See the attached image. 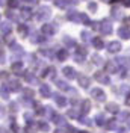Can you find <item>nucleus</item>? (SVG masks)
Returning a JSON list of instances; mask_svg holds the SVG:
<instances>
[{"label": "nucleus", "mask_w": 130, "mask_h": 133, "mask_svg": "<svg viewBox=\"0 0 130 133\" xmlns=\"http://www.w3.org/2000/svg\"><path fill=\"white\" fill-rule=\"evenodd\" d=\"M36 20H40V21H47L50 17H51V9L50 8H46V6H41L38 11H36Z\"/></svg>", "instance_id": "obj_1"}, {"label": "nucleus", "mask_w": 130, "mask_h": 133, "mask_svg": "<svg viewBox=\"0 0 130 133\" xmlns=\"http://www.w3.org/2000/svg\"><path fill=\"white\" fill-rule=\"evenodd\" d=\"M112 30H114V27H112L110 21H107V20H101L100 21V32L103 35H110Z\"/></svg>", "instance_id": "obj_2"}, {"label": "nucleus", "mask_w": 130, "mask_h": 133, "mask_svg": "<svg viewBox=\"0 0 130 133\" xmlns=\"http://www.w3.org/2000/svg\"><path fill=\"white\" fill-rule=\"evenodd\" d=\"M67 18H68L70 21H73V23H80L82 14L80 12H77L76 9H70V11L67 12Z\"/></svg>", "instance_id": "obj_3"}, {"label": "nucleus", "mask_w": 130, "mask_h": 133, "mask_svg": "<svg viewBox=\"0 0 130 133\" xmlns=\"http://www.w3.org/2000/svg\"><path fill=\"white\" fill-rule=\"evenodd\" d=\"M94 79H95L97 82L103 83V85H109V83H110V79H109L107 73H103V71H97V73L94 74Z\"/></svg>", "instance_id": "obj_4"}, {"label": "nucleus", "mask_w": 130, "mask_h": 133, "mask_svg": "<svg viewBox=\"0 0 130 133\" xmlns=\"http://www.w3.org/2000/svg\"><path fill=\"white\" fill-rule=\"evenodd\" d=\"M91 95H92V98H95L97 101H105L106 100V94L103 89H100V88H94L92 91H91Z\"/></svg>", "instance_id": "obj_5"}, {"label": "nucleus", "mask_w": 130, "mask_h": 133, "mask_svg": "<svg viewBox=\"0 0 130 133\" xmlns=\"http://www.w3.org/2000/svg\"><path fill=\"white\" fill-rule=\"evenodd\" d=\"M41 32H42V33H46L47 36H53V35L56 33V27H55L53 24H50V23H46V24L42 26Z\"/></svg>", "instance_id": "obj_6"}, {"label": "nucleus", "mask_w": 130, "mask_h": 133, "mask_svg": "<svg viewBox=\"0 0 130 133\" xmlns=\"http://www.w3.org/2000/svg\"><path fill=\"white\" fill-rule=\"evenodd\" d=\"M121 42L120 41H110L109 44H107V51L109 53H118L120 50H121Z\"/></svg>", "instance_id": "obj_7"}, {"label": "nucleus", "mask_w": 130, "mask_h": 133, "mask_svg": "<svg viewBox=\"0 0 130 133\" xmlns=\"http://www.w3.org/2000/svg\"><path fill=\"white\" fill-rule=\"evenodd\" d=\"M62 73H64V76L67 77V79H70V80H73V79H76V77H77L76 70H74V68H71V66H65L64 70H62Z\"/></svg>", "instance_id": "obj_8"}, {"label": "nucleus", "mask_w": 130, "mask_h": 133, "mask_svg": "<svg viewBox=\"0 0 130 133\" xmlns=\"http://www.w3.org/2000/svg\"><path fill=\"white\" fill-rule=\"evenodd\" d=\"M118 36H120L121 39H130V29L127 26H121V27L118 29Z\"/></svg>", "instance_id": "obj_9"}, {"label": "nucleus", "mask_w": 130, "mask_h": 133, "mask_svg": "<svg viewBox=\"0 0 130 133\" xmlns=\"http://www.w3.org/2000/svg\"><path fill=\"white\" fill-rule=\"evenodd\" d=\"M8 88L9 91H21V83L18 82V80H15V79H12V80H8Z\"/></svg>", "instance_id": "obj_10"}, {"label": "nucleus", "mask_w": 130, "mask_h": 133, "mask_svg": "<svg viewBox=\"0 0 130 133\" xmlns=\"http://www.w3.org/2000/svg\"><path fill=\"white\" fill-rule=\"evenodd\" d=\"M40 94H41V97H44V98L51 97V89H50L49 85H41L40 86Z\"/></svg>", "instance_id": "obj_11"}, {"label": "nucleus", "mask_w": 130, "mask_h": 133, "mask_svg": "<svg viewBox=\"0 0 130 133\" xmlns=\"http://www.w3.org/2000/svg\"><path fill=\"white\" fill-rule=\"evenodd\" d=\"M0 30H2V35L5 36V35L11 33V30H12V26H11V23H9V21H2V24H0Z\"/></svg>", "instance_id": "obj_12"}, {"label": "nucleus", "mask_w": 130, "mask_h": 133, "mask_svg": "<svg viewBox=\"0 0 130 133\" xmlns=\"http://www.w3.org/2000/svg\"><path fill=\"white\" fill-rule=\"evenodd\" d=\"M42 77H44V79H53V77H55V76H56V70H55V68H53V66H49V68H46V70H44V71H42Z\"/></svg>", "instance_id": "obj_13"}, {"label": "nucleus", "mask_w": 130, "mask_h": 133, "mask_svg": "<svg viewBox=\"0 0 130 133\" xmlns=\"http://www.w3.org/2000/svg\"><path fill=\"white\" fill-rule=\"evenodd\" d=\"M46 33H40V32H33V35L30 36V41L32 42H42L46 39Z\"/></svg>", "instance_id": "obj_14"}, {"label": "nucleus", "mask_w": 130, "mask_h": 133, "mask_svg": "<svg viewBox=\"0 0 130 133\" xmlns=\"http://www.w3.org/2000/svg\"><path fill=\"white\" fill-rule=\"evenodd\" d=\"M11 70H12V73H15V74H23V64L21 62H14L12 66H11Z\"/></svg>", "instance_id": "obj_15"}, {"label": "nucleus", "mask_w": 130, "mask_h": 133, "mask_svg": "<svg viewBox=\"0 0 130 133\" xmlns=\"http://www.w3.org/2000/svg\"><path fill=\"white\" fill-rule=\"evenodd\" d=\"M106 110H107L109 114H118V112H120V106L115 104V103H107V104H106Z\"/></svg>", "instance_id": "obj_16"}, {"label": "nucleus", "mask_w": 130, "mask_h": 133, "mask_svg": "<svg viewBox=\"0 0 130 133\" xmlns=\"http://www.w3.org/2000/svg\"><path fill=\"white\" fill-rule=\"evenodd\" d=\"M79 85H80L82 88H89V85H91V82H89V77H86V76H79Z\"/></svg>", "instance_id": "obj_17"}, {"label": "nucleus", "mask_w": 130, "mask_h": 133, "mask_svg": "<svg viewBox=\"0 0 130 133\" xmlns=\"http://www.w3.org/2000/svg\"><path fill=\"white\" fill-rule=\"evenodd\" d=\"M32 9L30 8H23L21 9V18H23V20H30V18H32Z\"/></svg>", "instance_id": "obj_18"}, {"label": "nucleus", "mask_w": 130, "mask_h": 133, "mask_svg": "<svg viewBox=\"0 0 130 133\" xmlns=\"http://www.w3.org/2000/svg\"><path fill=\"white\" fill-rule=\"evenodd\" d=\"M56 59L57 61H61V62H64L65 59H68V51H67V50H59V51H57L56 53Z\"/></svg>", "instance_id": "obj_19"}, {"label": "nucleus", "mask_w": 130, "mask_h": 133, "mask_svg": "<svg viewBox=\"0 0 130 133\" xmlns=\"http://www.w3.org/2000/svg\"><path fill=\"white\" fill-rule=\"evenodd\" d=\"M80 106H82V108H80L82 112H83L85 115H86V114L91 110V103H89V100H83V101L80 103Z\"/></svg>", "instance_id": "obj_20"}, {"label": "nucleus", "mask_w": 130, "mask_h": 133, "mask_svg": "<svg viewBox=\"0 0 130 133\" xmlns=\"http://www.w3.org/2000/svg\"><path fill=\"white\" fill-rule=\"evenodd\" d=\"M17 30H18V33H20V36H23V38H26L27 33H29V29H27V26L26 24H18Z\"/></svg>", "instance_id": "obj_21"}, {"label": "nucleus", "mask_w": 130, "mask_h": 133, "mask_svg": "<svg viewBox=\"0 0 130 133\" xmlns=\"http://www.w3.org/2000/svg\"><path fill=\"white\" fill-rule=\"evenodd\" d=\"M24 80L27 83H36L38 80H36V76L33 74V73H30V71H27L24 74Z\"/></svg>", "instance_id": "obj_22"}, {"label": "nucleus", "mask_w": 130, "mask_h": 133, "mask_svg": "<svg viewBox=\"0 0 130 133\" xmlns=\"http://www.w3.org/2000/svg\"><path fill=\"white\" fill-rule=\"evenodd\" d=\"M55 101H56V104L59 108H65V106H67V100H65V97H62V95H55Z\"/></svg>", "instance_id": "obj_23"}, {"label": "nucleus", "mask_w": 130, "mask_h": 133, "mask_svg": "<svg viewBox=\"0 0 130 133\" xmlns=\"http://www.w3.org/2000/svg\"><path fill=\"white\" fill-rule=\"evenodd\" d=\"M51 119H53V123H56V124L61 125V127L67 125V123H65V119H64V116H61V115H56V114H55V116H53Z\"/></svg>", "instance_id": "obj_24"}, {"label": "nucleus", "mask_w": 130, "mask_h": 133, "mask_svg": "<svg viewBox=\"0 0 130 133\" xmlns=\"http://www.w3.org/2000/svg\"><path fill=\"white\" fill-rule=\"evenodd\" d=\"M9 47H11V50L15 53L17 56H23V53H24V51H23V49H21L18 44H15V42H14V44H12V45H9Z\"/></svg>", "instance_id": "obj_25"}, {"label": "nucleus", "mask_w": 130, "mask_h": 133, "mask_svg": "<svg viewBox=\"0 0 130 133\" xmlns=\"http://www.w3.org/2000/svg\"><path fill=\"white\" fill-rule=\"evenodd\" d=\"M106 129H107V130H118V123H116V119L107 121V123H106Z\"/></svg>", "instance_id": "obj_26"}, {"label": "nucleus", "mask_w": 130, "mask_h": 133, "mask_svg": "<svg viewBox=\"0 0 130 133\" xmlns=\"http://www.w3.org/2000/svg\"><path fill=\"white\" fill-rule=\"evenodd\" d=\"M56 86L61 89V91H70V86H68V83L64 82V80H56Z\"/></svg>", "instance_id": "obj_27"}, {"label": "nucleus", "mask_w": 130, "mask_h": 133, "mask_svg": "<svg viewBox=\"0 0 130 133\" xmlns=\"http://www.w3.org/2000/svg\"><path fill=\"white\" fill-rule=\"evenodd\" d=\"M92 44H94V47H95L97 50H101L103 47H105V42H103L101 38H94V39H92Z\"/></svg>", "instance_id": "obj_28"}, {"label": "nucleus", "mask_w": 130, "mask_h": 133, "mask_svg": "<svg viewBox=\"0 0 130 133\" xmlns=\"http://www.w3.org/2000/svg\"><path fill=\"white\" fill-rule=\"evenodd\" d=\"M23 98H26V100H33V91H32V89L24 88V89H23Z\"/></svg>", "instance_id": "obj_29"}, {"label": "nucleus", "mask_w": 130, "mask_h": 133, "mask_svg": "<svg viewBox=\"0 0 130 133\" xmlns=\"http://www.w3.org/2000/svg\"><path fill=\"white\" fill-rule=\"evenodd\" d=\"M53 2H55V5H56L57 8H61V9L67 8V6L70 5V2H68V0H53Z\"/></svg>", "instance_id": "obj_30"}, {"label": "nucleus", "mask_w": 130, "mask_h": 133, "mask_svg": "<svg viewBox=\"0 0 130 133\" xmlns=\"http://www.w3.org/2000/svg\"><path fill=\"white\" fill-rule=\"evenodd\" d=\"M106 70H107V73H110V74H114V73H116V65H115L114 62H107L106 64Z\"/></svg>", "instance_id": "obj_31"}, {"label": "nucleus", "mask_w": 130, "mask_h": 133, "mask_svg": "<svg viewBox=\"0 0 130 133\" xmlns=\"http://www.w3.org/2000/svg\"><path fill=\"white\" fill-rule=\"evenodd\" d=\"M95 124L97 125H106V118H105V115H97L95 116Z\"/></svg>", "instance_id": "obj_32"}, {"label": "nucleus", "mask_w": 130, "mask_h": 133, "mask_svg": "<svg viewBox=\"0 0 130 133\" xmlns=\"http://www.w3.org/2000/svg\"><path fill=\"white\" fill-rule=\"evenodd\" d=\"M23 133H36V129H35V125H33V124L29 123V124L23 129Z\"/></svg>", "instance_id": "obj_33"}, {"label": "nucleus", "mask_w": 130, "mask_h": 133, "mask_svg": "<svg viewBox=\"0 0 130 133\" xmlns=\"http://www.w3.org/2000/svg\"><path fill=\"white\" fill-rule=\"evenodd\" d=\"M91 61H92L94 65H101V64H103V59H101V56H98V55H94V56L91 58Z\"/></svg>", "instance_id": "obj_34"}, {"label": "nucleus", "mask_w": 130, "mask_h": 133, "mask_svg": "<svg viewBox=\"0 0 130 133\" xmlns=\"http://www.w3.org/2000/svg\"><path fill=\"white\" fill-rule=\"evenodd\" d=\"M40 55H44L46 58H49V59H53V51H51V50L41 49V50H40Z\"/></svg>", "instance_id": "obj_35"}, {"label": "nucleus", "mask_w": 130, "mask_h": 133, "mask_svg": "<svg viewBox=\"0 0 130 133\" xmlns=\"http://www.w3.org/2000/svg\"><path fill=\"white\" fill-rule=\"evenodd\" d=\"M64 42H65V44H68V47H77L76 41H74L73 38H70V36H65V38H64Z\"/></svg>", "instance_id": "obj_36"}, {"label": "nucleus", "mask_w": 130, "mask_h": 133, "mask_svg": "<svg viewBox=\"0 0 130 133\" xmlns=\"http://www.w3.org/2000/svg\"><path fill=\"white\" fill-rule=\"evenodd\" d=\"M6 17H8L9 20H14V21H18V15H17L15 12L11 9V11H6Z\"/></svg>", "instance_id": "obj_37"}, {"label": "nucleus", "mask_w": 130, "mask_h": 133, "mask_svg": "<svg viewBox=\"0 0 130 133\" xmlns=\"http://www.w3.org/2000/svg\"><path fill=\"white\" fill-rule=\"evenodd\" d=\"M67 116H70L71 119H79V118H80V116H79V114H77V112H76L74 109L68 110V112H67Z\"/></svg>", "instance_id": "obj_38"}, {"label": "nucleus", "mask_w": 130, "mask_h": 133, "mask_svg": "<svg viewBox=\"0 0 130 133\" xmlns=\"http://www.w3.org/2000/svg\"><path fill=\"white\" fill-rule=\"evenodd\" d=\"M112 17H114L115 20H120L122 17L121 11H118V8H112Z\"/></svg>", "instance_id": "obj_39"}, {"label": "nucleus", "mask_w": 130, "mask_h": 133, "mask_svg": "<svg viewBox=\"0 0 130 133\" xmlns=\"http://www.w3.org/2000/svg\"><path fill=\"white\" fill-rule=\"evenodd\" d=\"M9 88L6 86V85H2V98H8L9 97Z\"/></svg>", "instance_id": "obj_40"}, {"label": "nucleus", "mask_w": 130, "mask_h": 133, "mask_svg": "<svg viewBox=\"0 0 130 133\" xmlns=\"http://www.w3.org/2000/svg\"><path fill=\"white\" fill-rule=\"evenodd\" d=\"M38 127H40L41 132H49V130H50L49 124H47V123H44V121H41L40 124H38Z\"/></svg>", "instance_id": "obj_41"}, {"label": "nucleus", "mask_w": 130, "mask_h": 133, "mask_svg": "<svg viewBox=\"0 0 130 133\" xmlns=\"http://www.w3.org/2000/svg\"><path fill=\"white\" fill-rule=\"evenodd\" d=\"M35 108H36V115H44V114L47 112V110L42 108L41 104H36V103H35Z\"/></svg>", "instance_id": "obj_42"}, {"label": "nucleus", "mask_w": 130, "mask_h": 133, "mask_svg": "<svg viewBox=\"0 0 130 133\" xmlns=\"http://www.w3.org/2000/svg\"><path fill=\"white\" fill-rule=\"evenodd\" d=\"M5 42L8 44V45H11V44H14V36L12 35H5Z\"/></svg>", "instance_id": "obj_43"}, {"label": "nucleus", "mask_w": 130, "mask_h": 133, "mask_svg": "<svg viewBox=\"0 0 130 133\" xmlns=\"http://www.w3.org/2000/svg\"><path fill=\"white\" fill-rule=\"evenodd\" d=\"M88 9H89L91 12H95V11L98 9V5L95 3V2H91L89 5H88Z\"/></svg>", "instance_id": "obj_44"}, {"label": "nucleus", "mask_w": 130, "mask_h": 133, "mask_svg": "<svg viewBox=\"0 0 130 133\" xmlns=\"http://www.w3.org/2000/svg\"><path fill=\"white\" fill-rule=\"evenodd\" d=\"M80 23H83V24H91L89 17L86 15V14H82V20H80Z\"/></svg>", "instance_id": "obj_45"}, {"label": "nucleus", "mask_w": 130, "mask_h": 133, "mask_svg": "<svg viewBox=\"0 0 130 133\" xmlns=\"http://www.w3.org/2000/svg\"><path fill=\"white\" fill-rule=\"evenodd\" d=\"M82 39H83V42H88L91 39V33L89 32H82Z\"/></svg>", "instance_id": "obj_46"}, {"label": "nucleus", "mask_w": 130, "mask_h": 133, "mask_svg": "<svg viewBox=\"0 0 130 133\" xmlns=\"http://www.w3.org/2000/svg\"><path fill=\"white\" fill-rule=\"evenodd\" d=\"M8 5L11 9H15V8H18V0H9Z\"/></svg>", "instance_id": "obj_47"}, {"label": "nucleus", "mask_w": 130, "mask_h": 133, "mask_svg": "<svg viewBox=\"0 0 130 133\" xmlns=\"http://www.w3.org/2000/svg\"><path fill=\"white\" fill-rule=\"evenodd\" d=\"M77 53H79V55H83V56H86V55H88V50H86V47H77Z\"/></svg>", "instance_id": "obj_48"}, {"label": "nucleus", "mask_w": 130, "mask_h": 133, "mask_svg": "<svg viewBox=\"0 0 130 133\" xmlns=\"http://www.w3.org/2000/svg\"><path fill=\"white\" fill-rule=\"evenodd\" d=\"M129 112H120V121H127Z\"/></svg>", "instance_id": "obj_49"}, {"label": "nucleus", "mask_w": 130, "mask_h": 133, "mask_svg": "<svg viewBox=\"0 0 130 133\" xmlns=\"http://www.w3.org/2000/svg\"><path fill=\"white\" fill-rule=\"evenodd\" d=\"M74 59H76V62H79V64H82V62L85 61V56H83V55H79V53H76V56H74Z\"/></svg>", "instance_id": "obj_50"}, {"label": "nucleus", "mask_w": 130, "mask_h": 133, "mask_svg": "<svg viewBox=\"0 0 130 133\" xmlns=\"http://www.w3.org/2000/svg\"><path fill=\"white\" fill-rule=\"evenodd\" d=\"M11 129H12V132H14V133H20V127L17 125L15 121H12V127H11Z\"/></svg>", "instance_id": "obj_51"}, {"label": "nucleus", "mask_w": 130, "mask_h": 133, "mask_svg": "<svg viewBox=\"0 0 130 133\" xmlns=\"http://www.w3.org/2000/svg\"><path fill=\"white\" fill-rule=\"evenodd\" d=\"M79 121H80L82 124H85V125H91V121H89V119H86V118H83V116L79 118Z\"/></svg>", "instance_id": "obj_52"}, {"label": "nucleus", "mask_w": 130, "mask_h": 133, "mask_svg": "<svg viewBox=\"0 0 130 133\" xmlns=\"http://www.w3.org/2000/svg\"><path fill=\"white\" fill-rule=\"evenodd\" d=\"M9 109H11L14 114H15V112H18V106H17V103H11V104H9Z\"/></svg>", "instance_id": "obj_53"}, {"label": "nucleus", "mask_w": 130, "mask_h": 133, "mask_svg": "<svg viewBox=\"0 0 130 133\" xmlns=\"http://www.w3.org/2000/svg\"><path fill=\"white\" fill-rule=\"evenodd\" d=\"M24 118H26V121H27V123H30V124H32V121H33V116L30 115V114H26V115H24Z\"/></svg>", "instance_id": "obj_54"}, {"label": "nucleus", "mask_w": 130, "mask_h": 133, "mask_svg": "<svg viewBox=\"0 0 130 133\" xmlns=\"http://www.w3.org/2000/svg\"><path fill=\"white\" fill-rule=\"evenodd\" d=\"M5 61H6V55H5V50L2 49V64H5Z\"/></svg>", "instance_id": "obj_55"}, {"label": "nucleus", "mask_w": 130, "mask_h": 133, "mask_svg": "<svg viewBox=\"0 0 130 133\" xmlns=\"http://www.w3.org/2000/svg\"><path fill=\"white\" fill-rule=\"evenodd\" d=\"M124 6H130V0H120Z\"/></svg>", "instance_id": "obj_56"}, {"label": "nucleus", "mask_w": 130, "mask_h": 133, "mask_svg": "<svg viewBox=\"0 0 130 133\" xmlns=\"http://www.w3.org/2000/svg\"><path fill=\"white\" fill-rule=\"evenodd\" d=\"M55 133H67V130H64V129H57V130H55Z\"/></svg>", "instance_id": "obj_57"}, {"label": "nucleus", "mask_w": 130, "mask_h": 133, "mask_svg": "<svg viewBox=\"0 0 130 133\" xmlns=\"http://www.w3.org/2000/svg\"><path fill=\"white\" fill-rule=\"evenodd\" d=\"M68 2H70V3H73V5H77V3H79V0H68Z\"/></svg>", "instance_id": "obj_58"}, {"label": "nucleus", "mask_w": 130, "mask_h": 133, "mask_svg": "<svg viewBox=\"0 0 130 133\" xmlns=\"http://www.w3.org/2000/svg\"><path fill=\"white\" fill-rule=\"evenodd\" d=\"M26 3H36V0H24Z\"/></svg>", "instance_id": "obj_59"}, {"label": "nucleus", "mask_w": 130, "mask_h": 133, "mask_svg": "<svg viewBox=\"0 0 130 133\" xmlns=\"http://www.w3.org/2000/svg\"><path fill=\"white\" fill-rule=\"evenodd\" d=\"M118 133H126V130H124V129H120V130H118Z\"/></svg>", "instance_id": "obj_60"}, {"label": "nucleus", "mask_w": 130, "mask_h": 133, "mask_svg": "<svg viewBox=\"0 0 130 133\" xmlns=\"http://www.w3.org/2000/svg\"><path fill=\"white\" fill-rule=\"evenodd\" d=\"M127 104H129V106H130V97H129V98H127Z\"/></svg>", "instance_id": "obj_61"}, {"label": "nucleus", "mask_w": 130, "mask_h": 133, "mask_svg": "<svg viewBox=\"0 0 130 133\" xmlns=\"http://www.w3.org/2000/svg\"><path fill=\"white\" fill-rule=\"evenodd\" d=\"M101 2H105V3H107V2H112V0H101Z\"/></svg>", "instance_id": "obj_62"}, {"label": "nucleus", "mask_w": 130, "mask_h": 133, "mask_svg": "<svg viewBox=\"0 0 130 133\" xmlns=\"http://www.w3.org/2000/svg\"><path fill=\"white\" fill-rule=\"evenodd\" d=\"M129 127H130V119H129Z\"/></svg>", "instance_id": "obj_63"}]
</instances>
